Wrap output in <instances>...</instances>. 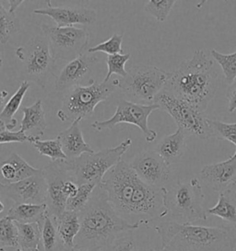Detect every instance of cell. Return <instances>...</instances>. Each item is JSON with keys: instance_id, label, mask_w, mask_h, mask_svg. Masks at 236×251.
I'll return each instance as SVG.
<instances>
[{"instance_id": "6da1fadb", "label": "cell", "mask_w": 236, "mask_h": 251, "mask_svg": "<svg viewBox=\"0 0 236 251\" xmlns=\"http://www.w3.org/2000/svg\"><path fill=\"white\" fill-rule=\"evenodd\" d=\"M100 186L116 212L130 224L148 225L167 216L164 188L144 182L124 160L106 173Z\"/></svg>"}, {"instance_id": "7a4b0ae2", "label": "cell", "mask_w": 236, "mask_h": 251, "mask_svg": "<svg viewBox=\"0 0 236 251\" xmlns=\"http://www.w3.org/2000/svg\"><path fill=\"white\" fill-rule=\"evenodd\" d=\"M80 220L81 231L75 240V246L95 248L103 251L120 238V235L140 226V224L125 221L116 212L100 185L80 213Z\"/></svg>"}, {"instance_id": "3957f363", "label": "cell", "mask_w": 236, "mask_h": 251, "mask_svg": "<svg viewBox=\"0 0 236 251\" xmlns=\"http://www.w3.org/2000/svg\"><path fill=\"white\" fill-rule=\"evenodd\" d=\"M218 89V74L213 61L202 50H196L177 70L170 73L164 90L184 100L200 112L206 111Z\"/></svg>"}, {"instance_id": "277c9868", "label": "cell", "mask_w": 236, "mask_h": 251, "mask_svg": "<svg viewBox=\"0 0 236 251\" xmlns=\"http://www.w3.org/2000/svg\"><path fill=\"white\" fill-rule=\"evenodd\" d=\"M155 230L162 240V251H236V235L231 227L165 221Z\"/></svg>"}, {"instance_id": "5b68a950", "label": "cell", "mask_w": 236, "mask_h": 251, "mask_svg": "<svg viewBox=\"0 0 236 251\" xmlns=\"http://www.w3.org/2000/svg\"><path fill=\"white\" fill-rule=\"evenodd\" d=\"M114 81L98 82L89 79L88 85H77L66 91L57 116L60 122L74 123L92 116L97 105L105 101L115 92Z\"/></svg>"}, {"instance_id": "8992f818", "label": "cell", "mask_w": 236, "mask_h": 251, "mask_svg": "<svg viewBox=\"0 0 236 251\" xmlns=\"http://www.w3.org/2000/svg\"><path fill=\"white\" fill-rule=\"evenodd\" d=\"M132 140L127 138L116 148H105L94 153L64 160L74 181L78 185L89 182L102 183L103 177L122 160V156L131 147Z\"/></svg>"}, {"instance_id": "52a82bcc", "label": "cell", "mask_w": 236, "mask_h": 251, "mask_svg": "<svg viewBox=\"0 0 236 251\" xmlns=\"http://www.w3.org/2000/svg\"><path fill=\"white\" fill-rule=\"evenodd\" d=\"M204 201L202 186L197 177L186 183L177 181L170 188H164L163 203L167 215L183 219L184 223L206 221L207 213Z\"/></svg>"}, {"instance_id": "ba28073f", "label": "cell", "mask_w": 236, "mask_h": 251, "mask_svg": "<svg viewBox=\"0 0 236 251\" xmlns=\"http://www.w3.org/2000/svg\"><path fill=\"white\" fill-rule=\"evenodd\" d=\"M169 75L159 67L139 65L131 67L125 77L113 81L129 101L151 105L165 88Z\"/></svg>"}, {"instance_id": "9c48e42d", "label": "cell", "mask_w": 236, "mask_h": 251, "mask_svg": "<svg viewBox=\"0 0 236 251\" xmlns=\"http://www.w3.org/2000/svg\"><path fill=\"white\" fill-rule=\"evenodd\" d=\"M16 55L22 63L21 78L34 82L44 89L50 77L55 75L56 59L44 35H37L16 50Z\"/></svg>"}, {"instance_id": "30bf717a", "label": "cell", "mask_w": 236, "mask_h": 251, "mask_svg": "<svg viewBox=\"0 0 236 251\" xmlns=\"http://www.w3.org/2000/svg\"><path fill=\"white\" fill-rule=\"evenodd\" d=\"M154 104L159 105L161 110L167 112L175 120L178 128L182 129L184 133L202 140L213 138V132L207 123V118L203 116V112H200L190 104L173 96L164 89L156 97Z\"/></svg>"}, {"instance_id": "8fae6325", "label": "cell", "mask_w": 236, "mask_h": 251, "mask_svg": "<svg viewBox=\"0 0 236 251\" xmlns=\"http://www.w3.org/2000/svg\"><path fill=\"white\" fill-rule=\"evenodd\" d=\"M41 29L47 39L53 56L70 62L83 53L88 44V32L76 27H59L43 23Z\"/></svg>"}, {"instance_id": "7c38bea8", "label": "cell", "mask_w": 236, "mask_h": 251, "mask_svg": "<svg viewBox=\"0 0 236 251\" xmlns=\"http://www.w3.org/2000/svg\"><path fill=\"white\" fill-rule=\"evenodd\" d=\"M156 110H160V106L157 104L142 105L121 99L118 100L115 114L108 120L92 123L91 128L101 132L103 130H111L119 124H129L140 128L148 143H151L156 139L157 132L149 129L148 119Z\"/></svg>"}, {"instance_id": "4fadbf2b", "label": "cell", "mask_w": 236, "mask_h": 251, "mask_svg": "<svg viewBox=\"0 0 236 251\" xmlns=\"http://www.w3.org/2000/svg\"><path fill=\"white\" fill-rule=\"evenodd\" d=\"M43 170V175L47 183L48 213L53 217H59L66 211L68 197L65 188L67 180L73 179L66 169L64 160L50 161Z\"/></svg>"}, {"instance_id": "5bb4252c", "label": "cell", "mask_w": 236, "mask_h": 251, "mask_svg": "<svg viewBox=\"0 0 236 251\" xmlns=\"http://www.w3.org/2000/svg\"><path fill=\"white\" fill-rule=\"evenodd\" d=\"M0 193L17 204H43L47 199V183L41 174L15 183L1 182Z\"/></svg>"}, {"instance_id": "9a60e30c", "label": "cell", "mask_w": 236, "mask_h": 251, "mask_svg": "<svg viewBox=\"0 0 236 251\" xmlns=\"http://www.w3.org/2000/svg\"><path fill=\"white\" fill-rule=\"evenodd\" d=\"M129 164L137 175L148 184L166 188L165 186L171 181V168L155 150L141 152Z\"/></svg>"}, {"instance_id": "2e32d148", "label": "cell", "mask_w": 236, "mask_h": 251, "mask_svg": "<svg viewBox=\"0 0 236 251\" xmlns=\"http://www.w3.org/2000/svg\"><path fill=\"white\" fill-rule=\"evenodd\" d=\"M199 177L214 192L221 193L226 191L236 181V150L225 161L204 166Z\"/></svg>"}, {"instance_id": "e0dca14e", "label": "cell", "mask_w": 236, "mask_h": 251, "mask_svg": "<svg viewBox=\"0 0 236 251\" xmlns=\"http://www.w3.org/2000/svg\"><path fill=\"white\" fill-rule=\"evenodd\" d=\"M34 14L51 18L59 27H74L75 25H91L97 20L95 10L86 8L54 7L47 1L46 8H38Z\"/></svg>"}, {"instance_id": "ac0fdd59", "label": "cell", "mask_w": 236, "mask_h": 251, "mask_svg": "<svg viewBox=\"0 0 236 251\" xmlns=\"http://www.w3.org/2000/svg\"><path fill=\"white\" fill-rule=\"evenodd\" d=\"M99 57L94 53H82L77 58L68 62L56 77L57 90H68L88 75L93 67L99 62Z\"/></svg>"}, {"instance_id": "d6986e66", "label": "cell", "mask_w": 236, "mask_h": 251, "mask_svg": "<svg viewBox=\"0 0 236 251\" xmlns=\"http://www.w3.org/2000/svg\"><path fill=\"white\" fill-rule=\"evenodd\" d=\"M80 125L81 121L74 122L69 128L61 132L57 137L61 143L67 159L81 156L86 153H94L93 149L84 140Z\"/></svg>"}, {"instance_id": "ffe728a7", "label": "cell", "mask_w": 236, "mask_h": 251, "mask_svg": "<svg viewBox=\"0 0 236 251\" xmlns=\"http://www.w3.org/2000/svg\"><path fill=\"white\" fill-rule=\"evenodd\" d=\"M1 174L6 183H15L28 177L43 174V170L33 168L21 155L12 153L1 165Z\"/></svg>"}, {"instance_id": "44dd1931", "label": "cell", "mask_w": 236, "mask_h": 251, "mask_svg": "<svg viewBox=\"0 0 236 251\" xmlns=\"http://www.w3.org/2000/svg\"><path fill=\"white\" fill-rule=\"evenodd\" d=\"M185 134L182 129L178 128L175 133L164 136L155 148L167 165L176 164L182 158L186 148Z\"/></svg>"}, {"instance_id": "7402d4cb", "label": "cell", "mask_w": 236, "mask_h": 251, "mask_svg": "<svg viewBox=\"0 0 236 251\" xmlns=\"http://www.w3.org/2000/svg\"><path fill=\"white\" fill-rule=\"evenodd\" d=\"M21 130L28 136L41 138L46 130L47 124L45 120V112L43 109L42 100H37L32 105L22 108Z\"/></svg>"}, {"instance_id": "603a6c76", "label": "cell", "mask_w": 236, "mask_h": 251, "mask_svg": "<svg viewBox=\"0 0 236 251\" xmlns=\"http://www.w3.org/2000/svg\"><path fill=\"white\" fill-rule=\"evenodd\" d=\"M60 239L64 248H72L81 231L80 214L66 211L59 217H54Z\"/></svg>"}, {"instance_id": "cb8c5ba5", "label": "cell", "mask_w": 236, "mask_h": 251, "mask_svg": "<svg viewBox=\"0 0 236 251\" xmlns=\"http://www.w3.org/2000/svg\"><path fill=\"white\" fill-rule=\"evenodd\" d=\"M210 215L221 218L233 227L236 228V192L231 186L226 191L221 192L215 206L206 210Z\"/></svg>"}, {"instance_id": "d4e9b609", "label": "cell", "mask_w": 236, "mask_h": 251, "mask_svg": "<svg viewBox=\"0 0 236 251\" xmlns=\"http://www.w3.org/2000/svg\"><path fill=\"white\" fill-rule=\"evenodd\" d=\"M48 214V206L43 204H17L11 207L6 216L16 223L30 224L43 223L45 215Z\"/></svg>"}, {"instance_id": "484cf974", "label": "cell", "mask_w": 236, "mask_h": 251, "mask_svg": "<svg viewBox=\"0 0 236 251\" xmlns=\"http://www.w3.org/2000/svg\"><path fill=\"white\" fill-rule=\"evenodd\" d=\"M30 82L22 81L20 88L8 100V101L2 109V111L0 113V124L4 125L9 131L14 129L18 124V121L14 119V115L20 109L23 101V99L25 97L26 92L30 89Z\"/></svg>"}, {"instance_id": "4316f807", "label": "cell", "mask_w": 236, "mask_h": 251, "mask_svg": "<svg viewBox=\"0 0 236 251\" xmlns=\"http://www.w3.org/2000/svg\"><path fill=\"white\" fill-rule=\"evenodd\" d=\"M43 223H30V224L16 223L19 229L21 249L42 250Z\"/></svg>"}, {"instance_id": "83f0119b", "label": "cell", "mask_w": 236, "mask_h": 251, "mask_svg": "<svg viewBox=\"0 0 236 251\" xmlns=\"http://www.w3.org/2000/svg\"><path fill=\"white\" fill-rule=\"evenodd\" d=\"M64 246L59 236L55 218L49 213L45 215L42 228L43 251H61Z\"/></svg>"}, {"instance_id": "f1b7e54d", "label": "cell", "mask_w": 236, "mask_h": 251, "mask_svg": "<svg viewBox=\"0 0 236 251\" xmlns=\"http://www.w3.org/2000/svg\"><path fill=\"white\" fill-rule=\"evenodd\" d=\"M21 30V23L16 13H11L0 2V44H7L9 39Z\"/></svg>"}, {"instance_id": "f546056e", "label": "cell", "mask_w": 236, "mask_h": 251, "mask_svg": "<svg viewBox=\"0 0 236 251\" xmlns=\"http://www.w3.org/2000/svg\"><path fill=\"white\" fill-rule=\"evenodd\" d=\"M29 143L34 147L41 155L51 158V161L67 159L62 149L61 143L58 138L54 140L42 141L40 138L30 136Z\"/></svg>"}, {"instance_id": "4dcf8cb0", "label": "cell", "mask_w": 236, "mask_h": 251, "mask_svg": "<svg viewBox=\"0 0 236 251\" xmlns=\"http://www.w3.org/2000/svg\"><path fill=\"white\" fill-rule=\"evenodd\" d=\"M5 248L21 250L19 229L16 223L7 216L0 220V249Z\"/></svg>"}, {"instance_id": "1f68e13d", "label": "cell", "mask_w": 236, "mask_h": 251, "mask_svg": "<svg viewBox=\"0 0 236 251\" xmlns=\"http://www.w3.org/2000/svg\"><path fill=\"white\" fill-rule=\"evenodd\" d=\"M99 185L100 184L97 182H89V183L79 185V190L77 194L67 201L66 211L80 214L88 204V201L92 196V193Z\"/></svg>"}, {"instance_id": "d6a6232c", "label": "cell", "mask_w": 236, "mask_h": 251, "mask_svg": "<svg viewBox=\"0 0 236 251\" xmlns=\"http://www.w3.org/2000/svg\"><path fill=\"white\" fill-rule=\"evenodd\" d=\"M210 54L221 66L226 82L229 85L233 84V82L236 79V52L224 54L212 49Z\"/></svg>"}, {"instance_id": "836d02e7", "label": "cell", "mask_w": 236, "mask_h": 251, "mask_svg": "<svg viewBox=\"0 0 236 251\" xmlns=\"http://www.w3.org/2000/svg\"><path fill=\"white\" fill-rule=\"evenodd\" d=\"M177 1L175 0H149L144 6L145 11L158 22L163 23L168 18Z\"/></svg>"}, {"instance_id": "e575fe53", "label": "cell", "mask_w": 236, "mask_h": 251, "mask_svg": "<svg viewBox=\"0 0 236 251\" xmlns=\"http://www.w3.org/2000/svg\"><path fill=\"white\" fill-rule=\"evenodd\" d=\"M131 54L128 53H118L114 55L107 56V74L104 77L103 81H110L111 76L113 75H118L122 77H125L127 75V71L125 70V64L130 59Z\"/></svg>"}, {"instance_id": "d590c367", "label": "cell", "mask_w": 236, "mask_h": 251, "mask_svg": "<svg viewBox=\"0 0 236 251\" xmlns=\"http://www.w3.org/2000/svg\"><path fill=\"white\" fill-rule=\"evenodd\" d=\"M207 123L212 129L213 138L219 140L229 141L236 146V123L227 124L210 119H207Z\"/></svg>"}, {"instance_id": "8d00e7d4", "label": "cell", "mask_w": 236, "mask_h": 251, "mask_svg": "<svg viewBox=\"0 0 236 251\" xmlns=\"http://www.w3.org/2000/svg\"><path fill=\"white\" fill-rule=\"evenodd\" d=\"M122 43H123V36L118 33H115L107 41L103 42L100 45L89 47L88 52V53L104 52L107 55L124 53L122 49Z\"/></svg>"}, {"instance_id": "74e56055", "label": "cell", "mask_w": 236, "mask_h": 251, "mask_svg": "<svg viewBox=\"0 0 236 251\" xmlns=\"http://www.w3.org/2000/svg\"><path fill=\"white\" fill-rule=\"evenodd\" d=\"M29 142V136L21 129L17 132L7 130L4 125L0 124V144H10V143H25Z\"/></svg>"}, {"instance_id": "f35d334b", "label": "cell", "mask_w": 236, "mask_h": 251, "mask_svg": "<svg viewBox=\"0 0 236 251\" xmlns=\"http://www.w3.org/2000/svg\"><path fill=\"white\" fill-rule=\"evenodd\" d=\"M131 250H135L134 241L128 237L122 236L105 251H128Z\"/></svg>"}, {"instance_id": "ab89813d", "label": "cell", "mask_w": 236, "mask_h": 251, "mask_svg": "<svg viewBox=\"0 0 236 251\" xmlns=\"http://www.w3.org/2000/svg\"><path fill=\"white\" fill-rule=\"evenodd\" d=\"M226 97L229 101V112H234L236 110V79L229 86Z\"/></svg>"}, {"instance_id": "60d3db41", "label": "cell", "mask_w": 236, "mask_h": 251, "mask_svg": "<svg viewBox=\"0 0 236 251\" xmlns=\"http://www.w3.org/2000/svg\"><path fill=\"white\" fill-rule=\"evenodd\" d=\"M61 251H103L100 249L95 248H86V247H80V246H74L72 248H63Z\"/></svg>"}, {"instance_id": "b9f144b4", "label": "cell", "mask_w": 236, "mask_h": 251, "mask_svg": "<svg viewBox=\"0 0 236 251\" xmlns=\"http://www.w3.org/2000/svg\"><path fill=\"white\" fill-rule=\"evenodd\" d=\"M24 1H8V5H9V8H8V11L11 12V13H16V9L19 8L22 3Z\"/></svg>"}, {"instance_id": "7bdbcfd3", "label": "cell", "mask_w": 236, "mask_h": 251, "mask_svg": "<svg viewBox=\"0 0 236 251\" xmlns=\"http://www.w3.org/2000/svg\"><path fill=\"white\" fill-rule=\"evenodd\" d=\"M0 251H7L5 249H0ZM17 251H43L39 249H21Z\"/></svg>"}, {"instance_id": "ee69618b", "label": "cell", "mask_w": 236, "mask_h": 251, "mask_svg": "<svg viewBox=\"0 0 236 251\" xmlns=\"http://www.w3.org/2000/svg\"><path fill=\"white\" fill-rule=\"evenodd\" d=\"M0 206H1V209H0V213H3V211H4V209H5V205H4V203H3V201H0Z\"/></svg>"}, {"instance_id": "f6af8a7d", "label": "cell", "mask_w": 236, "mask_h": 251, "mask_svg": "<svg viewBox=\"0 0 236 251\" xmlns=\"http://www.w3.org/2000/svg\"><path fill=\"white\" fill-rule=\"evenodd\" d=\"M232 187L235 189V191L236 192V181L234 183V184L232 185Z\"/></svg>"}, {"instance_id": "bcb514c9", "label": "cell", "mask_w": 236, "mask_h": 251, "mask_svg": "<svg viewBox=\"0 0 236 251\" xmlns=\"http://www.w3.org/2000/svg\"><path fill=\"white\" fill-rule=\"evenodd\" d=\"M150 251H156L155 250H150Z\"/></svg>"}]
</instances>
